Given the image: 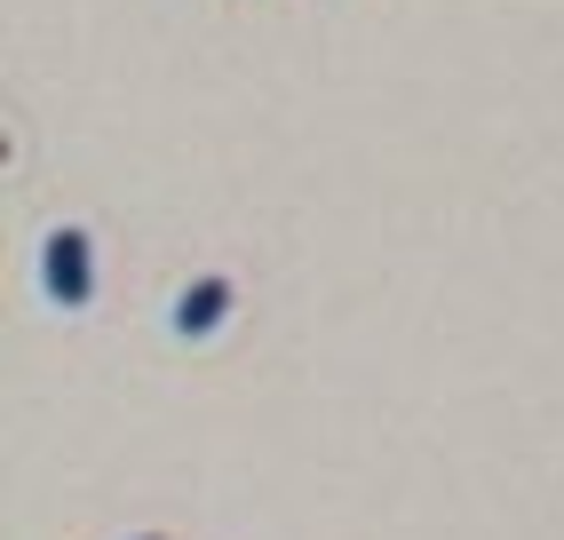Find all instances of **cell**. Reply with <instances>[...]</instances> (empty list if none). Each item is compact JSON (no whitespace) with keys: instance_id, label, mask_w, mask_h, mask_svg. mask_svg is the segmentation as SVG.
Here are the masks:
<instances>
[{"instance_id":"1","label":"cell","mask_w":564,"mask_h":540,"mask_svg":"<svg viewBox=\"0 0 564 540\" xmlns=\"http://www.w3.org/2000/svg\"><path fill=\"white\" fill-rule=\"evenodd\" d=\"M41 287L56 311H88L96 302V239L80 223H56L48 230V247H41Z\"/></svg>"},{"instance_id":"2","label":"cell","mask_w":564,"mask_h":540,"mask_svg":"<svg viewBox=\"0 0 564 540\" xmlns=\"http://www.w3.org/2000/svg\"><path fill=\"white\" fill-rule=\"evenodd\" d=\"M231 302H239L231 279H223V270H199V279L175 294V334H183V342H215L223 318H231Z\"/></svg>"},{"instance_id":"3","label":"cell","mask_w":564,"mask_h":540,"mask_svg":"<svg viewBox=\"0 0 564 540\" xmlns=\"http://www.w3.org/2000/svg\"><path fill=\"white\" fill-rule=\"evenodd\" d=\"M135 540H160V532H135Z\"/></svg>"}]
</instances>
